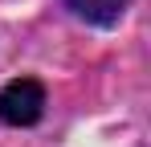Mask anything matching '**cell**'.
<instances>
[{"label": "cell", "instance_id": "6da1fadb", "mask_svg": "<svg viewBox=\"0 0 151 147\" xmlns=\"http://www.w3.org/2000/svg\"><path fill=\"white\" fill-rule=\"evenodd\" d=\"M45 110V90L33 78H17L0 90V119L8 127H33Z\"/></svg>", "mask_w": 151, "mask_h": 147}, {"label": "cell", "instance_id": "7a4b0ae2", "mask_svg": "<svg viewBox=\"0 0 151 147\" xmlns=\"http://www.w3.org/2000/svg\"><path fill=\"white\" fill-rule=\"evenodd\" d=\"M65 4L74 8L82 21H90V24H114L127 12L131 0H65Z\"/></svg>", "mask_w": 151, "mask_h": 147}]
</instances>
